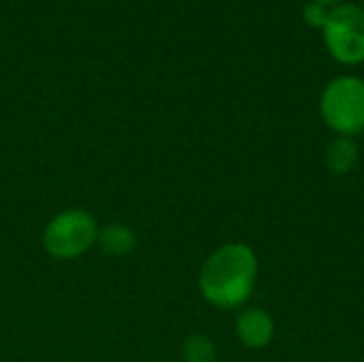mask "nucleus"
Wrapping results in <instances>:
<instances>
[{"label": "nucleus", "mask_w": 364, "mask_h": 362, "mask_svg": "<svg viewBox=\"0 0 364 362\" xmlns=\"http://www.w3.org/2000/svg\"><path fill=\"white\" fill-rule=\"evenodd\" d=\"M258 280V256L256 252L232 241L218 247L200 267L198 290L207 303L218 309H237L245 305L254 292Z\"/></svg>", "instance_id": "1"}, {"label": "nucleus", "mask_w": 364, "mask_h": 362, "mask_svg": "<svg viewBox=\"0 0 364 362\" xmlns=\"http://www.w3.org/2000/svg\"><path fill=\"white\" fill-rule=\"evenodd\" d=\"M320 113L337 137H356L364 132V79L343 75L333 79L320 98Z\"/></svg>", "instance_id": "2"}, {"label": "nucleus", "mask_w": 364, "mask_h": 362, "mask_svg": "<svg viewBox=\"0 0 364 362\" xmlns=\"http://www.w3.org/2000/svg\"><path fill=\"white\" fill-rule=\"evenodd\" d=\"M98 239V224L85 209H66L49 220L43 233V247L55 260H75Z\"/></svg>", "instance_id": "3"}, {"label": "nucleus", "mask_w": 364, "mask_h": 362, "mask_svg": "<svg viewBox=\"0 0 364 362\" xmlns=\"http://www.w3.org/2000/svg\"><path fill=\"white\" fill-rule=\"evenodd\" d=\"M328 53L348 66L364 62V9L358 4H341L331 9L322 28Z\"/></svg>", "instance_id": "4"}, {"label": "nucleus", "mask_w": 364, "mask_h": 362, "mask_svg": "<svg viewBox=\"0 0 364 362\" xmlns=\"http://www.w3.org/2000/svg\"><path fill=\"white\" fill-rule=\"evenodd\" d=\"M237 339L250 350H264L275 337V320L262 307H247L237 316L235 322Z\"/></svg>", "instance_id": "5"}, {"label": "nucleus", "mask_w": 364, "mask_h": 362, "mask_svg": "<svg viewBox=\"0 0 364 362\" xmlns=\"http://www.w3.org/2000/svg\"><path fill=\"white\" fill-rule=\"evenodd\" d=\"M358 156L360 149L352 137H337L326 145V154H324L326 169L333 175H348L358 164Z\"/></svg>", "instance_id": "6"}, {"label": "nucleus", "mask_w": 364, "mask_h": 362, "mask_svg": "<svg viewBox=\"0 0 364 362\" xmlns=\"http://www.w3.org/2000/svg\"><path fill=\"white\" fill-rule=\"evenodd\" d=\"M96 243L100 245L105 254L122 258V256H128L136 247V235L124 224H107L98 228Z\"/></svg>", "instance_id": "7"}, {"label": "nucleus", "mask_w": 364, "mask_h": 362, "mask_svg": "<svg viewBox=\"0 0 364 362\" xmlns=\"http://www.w3.org/2000/svg\"><path fill=\"white\" fill-rule=\"evenodd\" d=\"M181 356L183 362H215V344L207 335H190L183 346H181Z\"/></svg>", "instance_id": "8"}, {"label": "nucleus", "mask_w": 364, "mask_h": 362, "mask_svg": "<svg viewBox=\"0 0 364 362\" xmlns=\"http://www.w3.org/2000/svg\"><path fill=\"white\" fill-rule=\"evenodd\" d=\"M328 15H331V9L322 6V4H316V2H307L305 9H303V17L311 28H324L326 21H328Z\"/></svg>", "instance_id": "9"}, {"label": "nucleus", "mask_w": 364, "mask_h": 362, "mask_svg": "<svg viewBox=\"0 0 364 362\" xmlns=\"http://www.w3.org/2000/svg\"><path fill=\"white\" fill-rule=\"evenodd\" d=\"M311 2H316V4H322V6H331V4H335L337 0H311Z\"/></svg>", "instance_id": "10"}]
</instances>
